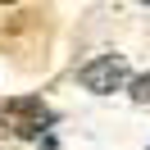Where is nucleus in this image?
Masks as SVG:
<instances>
[{"label": "nucleus", "mask_w": 150, "mask_h": 150, "mask_svg": "<svg viewBox=\"0 0 150 150\" xmlns=\"http://www.w3.org/2000/svg\"><path fill=\"white\" fill-rule=\"evenodd\" d=\"M55 123V109L41 105L37 96H14V100L0 105V132L9 137H28V141H41Z\"/></svg>", "instance_id": "1"}, {"label": "nucleus", "mask_w": 150, "mask_h": 150, "mask_svg": "<svg viewBox=\"0 0 150 150\" xmlns=\"http://www.w3.org/2000/svg\"><path fill=\"white\" fill-rule=\"evenodd\" d=\"M77 82L91 96H109V91H118L123 82H132V73H127V59L123 55H96V59H86V64L77 68Z\"/></svg>", "instance_id": "2"}, {"label": "nucleus", "mask_w": 150, "mask_h": 150, "mask_svg": "<svg viewBox=\"0 0 150 150\" xmlns=\"http://www.w3.org/2000/svg\"><path fill=\"white\" fill-rule=\"evenodd\" d=\"M132 100H141V105L150 100V73H141V77H132Z\"/></svg>", "instance_id": "3"}, {"label": "nucleus", "mask_w": 150, "mask_h": 150, "mask_svg": "<svg viewBox=\"0 0 150 150\" xmlns=\"http://www.w3.org/2000/svg\"><path fill=\"white\" fill-rule=\"evenodd\" d=\"M37 150H55V137H50V132H46V137L37 141Z\"/></svg>", "instance_id": "4"}, {"label": "nucleus", "mask_w": 150, "mask_h": 150, "mask_svg": "<svg viewBox=\"0 0 150 150\" xmlns=\"http://www.w3.org/2000/svg\"><path fill=\"white\" fill-rule=\"evenodd\" d=\"M0 5H14V0H0Z\"/></svg>", "instance_id": "5"}, {"label": "nucleus", "mask_w": 150, "mask_h": 150, "mask_svg": "<svg viewBox=\"0 0 150 150\" xmlns=\"http://www.w3.org/2000/svg\"><path fill=\"white\" fill-rule=\"evenodd\" d=\"M137 5H150V0H137Z\"/></svg>", "instance_id": "6"}, {"label": "nucleus", "mask_w": 150, "mask_h": 150, "mask_svg": "<svg viewBox=\"0 0 150 150\" xmlns=\"http://www.w3.org/2000/svg\"><path fill=\"white\" fill-rule=\"evenodd\" d=\"M146 150H150V146H146Z\"/></svg>", "instance_id": "7"}]
</instances>
